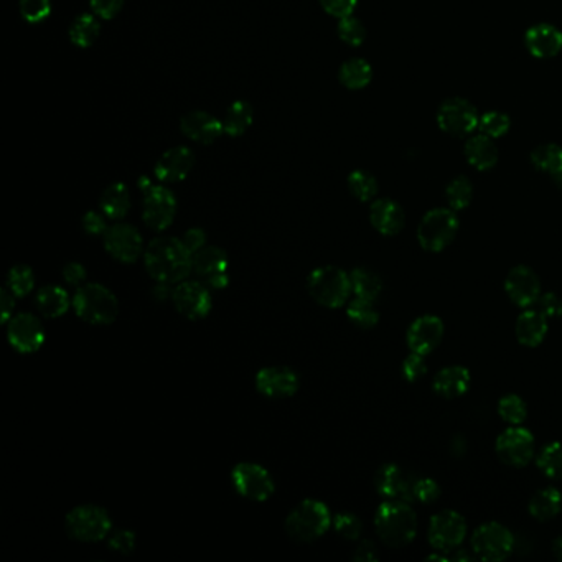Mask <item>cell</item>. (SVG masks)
Instances as JSON below:
<instances>
[{
    "label": "cell",
    "instance_id": "34",
    "mask_svg": "<svg viewBox=\"0 0 562 562\" xmlns=\"http://www.w3.org/2000/svg\"><path fill=\"white\" fill-rule=\"evenodd\" d=\"M253 117L255 113L247 101H234L224 116V134H228L230 138L243 136L244 132L251 128Z\"/></svg>",
    "mask_w": 562,
    "mask_h": 562
},
{
    "label": "cell",
    "instance_id": "47",
    "mask_svg": "<svg viewBox=\"0 0 562 562\" xmlns=\"http://www.w3.org/2000/svg\"><path fill=\"white\" fill-rule=\"evenodd\" d=\"M440 497V487L432 478H415L414 483V501H421L424 505L434 503Z\"/></svg>",
    "mask_w": 562,
    "mask_h": 562
},
{
    "label": "cell",
    "instance_id": "46",
    "mask_svg": "<svg viewBox=\"0 0 562 562\" xmlns=\"http://www.w3.org/2000/svg\"><path fill=\"white\" fill-rule=\"evenodd\" d=\"M333 528L343 540L356 541L360 540L361 533H363V523L353 513H339L333 520Z\"/></svg>",
    "mask_w": 562,
    "mask_h": 562
},
{
    "label": "cell",
    "instance_id": "48",
    "mask_svg": "<svg viewBox=\"0 0 562 562\" xmlns=\"http://www.w3.org/2000/svg\"><path fill=\"white\" fill-rule=\"evenodd\" d=\"M107 544L113 551L121 552V554H130L136 549V534L132 531L119 530L113 533L107 540Z\"/></svg>",
    "mask_w": 562,
    "mask_h": 562
},
{
    "label": "cell",
    "instance_id": "38",
    "mask_svg": "<svg viewBox=\"0 0 562 562\" xmlns=\"http://www.w3.org/2000/svg\"><path fill=\"white\" fill-rule=\"evenodd\" d=\"M531 160L536 169L556 175L562 170V147L556 144H544L531 154Z\"/></svg>",
    "mask_w": 562,
    "mask_h": 562
},
{
    "label": "cell",
    "instance_id": "25",
    "mask_svg": "<svg viewBox=\"0 0 562 562\" xmlns=\"http://www.w3.org/2000/svg\"><path fill=\"white\" fill-rule=\"evenodd\" d=\"M404 212L399 203L390 198H382L373 202L370 208V222L376 231L384 236H394L404 228Z\"/></svg>",
    "mask_w": 562,
    "mask_h": 562
},
{
    "label": "cell",
    "instance_id": "35",
    "mask_svg": "<svg viewBox=\"0 0 562 562\" xmlns=\"http://www.w3.org/2000/svg\"><path fill=\"white\" fill-rule=\"evenodd\" d=\"M351 287L356 298L376 300L382 290V277L368 267H356L350 273Z\"/></svg>",
    "mask_w": 562,
    "mask_h": 562
},
{
    "label": "cell",
    "instance_id": "32",
    "mask_svg": "<svg viewBox=\"0 0 562 562\" xmlns=\"http://www.w3.org/2000/svg\"><path fill=\"white\" fill-rule=\"evenodd\" d=\"M68 35L78 48H89L101 35V23L93 13H81L71 21Z\"/></svg>",
    "mask_w": 562,
    "mask_h": 562
},
{
    "label": "cell",
    "instance_id": "14",
    "mask_svg": "<svg viewBox=\"0 0 562 562\" xmlns=\"http://www.w3.org/2000/svg\"><path fill=\"white\" fill-rule=\"evenodd\" d=\"M177 213V198L167 187L152 185L149 190L144 191V208L142 218L144 223L154 231H164L173 223Z\"/></svg>",
    "mask_w": 562,
    "mask_h": 562
},
{
    "label": "cell",
    "instance_id": "41",
    "mask_svg": "<svg viewBox=\"0 0 562 562\" xmlns=\"http://www.w3.org/2000/svg\"><path fill=\"white\" fill-rule=\"evenodd\" d=\"M35 287V276H33L32 267L29 265H13L7 276V289L11 290L15 298H25L29 296Z\"/></svg>",
    "mask_w": 562,
    "mask_h": 562
},
{
    "label": "cell",
    "instance_id": "50",
    "mask_svg": "<svg viewBox=\"0 0 562 562\" xmlns=\"http://www.w3.org/2000/svg\"><path fill=\"white\" fill-rule=\"evenodd\" d=\"M427 373V365H425L424 355L419 353H411L403 363V376L407 382H417L421 380Z\"/></svg>",
    "mask_w": 562,
    "mask_h": 562
},
{
    "label": "cell",
    "instance_id": "57",
    "mask_svg": "<svg viewBox=\"0 0 562 562\" xmlns=\"http://www.w3.org/2000/svg\"><path fill=\"white\" fill-rule=\"evenodd\" d=\"M13 294L9 289H2L0 292V308H2V323H7L12 319V312L15 308V300Z\"/></svg>",
    "mask_w": 562,
    "mask_h": 562
},
{
    "label": "cell",
    "instance_id": "9",
    "mask_svg": "<svg viewBox=\"0 0 562 562\" xmlns=\"http://www.w3.org/2000/svg\"><path fill=\"white\" fill-rule=\"evenodd\" d=\"M228 255L218 246H205L191 259V273L208 289H224L230 282Z\"/></svg>",
    "mask_w": 562,
    "mask_h": 562
},
{
    "label": "cell",
    "instance_id": "22",
    "mask_svg": "<svg viewBox=\"0 0 562 562\" xmlns=\"http://www.w3.org/2000/svg\"><path fill=\"white\" fill-rule=\"evenodd\" d=\"M181 134L198 144H213L224 134L223 121L205 111H191L181 117Z\"/></svg>",
    "mask_w": 562,
    "mask_h": 562
},
{
    "label": "cell",
    "instance_id": "30",
    "mask_svg": "<svg viewBox=\"0 0 562 562\" xmlns=\"http://www.w3.org/2000/svg\"><path fill=\"white\" fill-rule=\"evenodd\" d=\"M101 213L109 220H122L130 210V193L124 183H113L99 198Z\"/></svg>",
    "mask_w": 562,
    "mask_h": 562
},
{
    "label": "cell",
    "instance_id": "56",
    "mask_svg": "<svg viewBox=\"0 0 562 562\" xmlns=\"http://www.w3.org/2000/svg\"><path fill=\"white\" fill-rule=\"evenodd\" d=\"M353 559L358 562H372L378 559V552H376V546L374 542L370 540H363V541L356 546L355 554H353Z\"/></svg>",
    "mask_w": 562,
    "mask_h": 562
},
{
    "label": "cell",
    "instance_id": "42",
    "mask_svg": "<svg viewBox=\"0 0 562 562\" xmlns=\"http://www.w3.org/2000/svg\"><path fill=\"white\" fill-rule=\"evenodd\" d=\"M499 417L508 423V424L518 425L526 421L528 417V407L526 403L516 394H507L499 399Z\"/></svg>",
    "mask_w": 562,
    "mask_h": 562
},
{
    "label": "cell",
    "instance_id": "10",
    "mask_svg": "<svg viewBox=\"0 0 562 562\" xmlns=\"http://www.w3.org/2000/svg\"><path fill=\"white\" fill-rule=\"evenodd\" d=\"M467 536V523L457 511L446 509L429 523V542L435 551H457Z\"/></svg>",
    "mask_w": 562,
    "mask_h": 562
},
{
    "label": "cell",
    "instance_id": "20",
    "mask_svg": "<svg viewBox=\"0 0 562 562\" xmlns=\"http://www.w3.org/2000/svg\"><path fill=\"white\" fill-rule=\"evenodd\" d=\"M415 478L396 464H384L374 475V487L384 499H404L409 503L414 501Z\"/></svg>",
    "mask_w": 562,
    "mask_h": 562
},
{
    "label": "cell",
    "instance_id": "18",
    "mask_svg": "<svg viewBox=\"0 0 562 562\" xmlns=\"http://www.w3.org/2000/svg\"><path fill=\"white\" fill-rule=\"evenodd\" d=\"M298 373L287 366H267L256 374V388L271 399H286L298 393Z\"/></svg>",
    "mask_w": 562,
    "mask_h": 562
},
{
    "label": "cell",
    "instance_id": "53",
    "mask_svg": "<svg viewBox=\"0 0 562 562\" xmlns=\"http://www.w3.org/2000/svg\"><path fill=\"white\" fill-rule=\"evenodd\" d=\"M81 224H83V230L86 233L95 234V236L106 233V230L109 228L106 224V216L97 212L86 213Z\"/></svg>",
    "mask_w": 562,
    "mask_h": 562
},
{
    "label": "cell",
    "instance_id": "45",
    "mask_svg": "<svg viewBox=\"0 0 562 562\" xmlns=\"http://www.w3.org/2000/svg\"><path fill=\"white\" fill-rule=\"evenodd\" d=\"M21 19L29 23H42L52 13V0H21Z\"/></svg>",
    "mask_w": 562,
    "mask_h": 562
},
{
    "label": "cell",
    "instance_id": "31",
    "mask_svg": "<svg viewBox=\"0 0 562 562\" xmlns=\"http://www.w3.org/2000/svg\"><path fill=\"white\" fill-rule=\"evenodd\" d=\"M561 507V491L554 487L542 488L530 499V515L534 520L549 521L559 515Z\"/></svg>",
    "mask_w": 562,
    "mask_h": 562
},
{
    "label": "cell",
    "instance_id": "51",
    "mask_svg": "<svg viewBox=\"0 0 562 562\" xmlns=\"http://www.w3.org/2000/svg\"><path fill=\"white\" fill-rule=\"evenodd\" d=\"M319 2L323 11L337 19L353 15V11L358 5V0H319Z\"/></svg>",
    "mask_w": 562,
    "mask_h": 562
},
{
    "label": "cell",
    "instance_id": "54",
    "mask_svg": "<svg viewBox=\"0 0 562 562\" xmlns=\"http://www.w3.org/2000/svg\"><path fill=\"white\" fill-rule=\"evenodd\" d=\"M181 241L185 244V247L190 251L191 256L195 255V253H198L200 249L205 247V244H206V234L200 228H191L189 230L185 236L181 238Z\"/></svg>",
    "mask_w": 562,
    "mask_h": 562
},
{
    "label": "cell",
    "instance_id": "27",
    "mask_svg": "<svg viewBox=\"0 0 562 562\" xmlns=\"http://www.w3.org/2000/svg\"><path fill=\"white\" fill-rule=\"evenodd\" d=\"M516 339L524 347H538L541 345L542 340L548 333V317L541 314L538 308L536 310H526L523 312L516 320Z\"/></svg>",
    "mask_w": 562,
    "mask_h": 562
},
{
    "label": "cell",
    "instance_id": "28",
    "mask_svg": "<svg viewBox=\"0 0 562 562\" xmlns=\"http://www.w3.org/2000/svg\"><path fill=\"white\" fill-rule=\"evenodd\" d=\"M466 157L472 167L477 170H490L495 167L499 160V149L491 138L485 134H478L468 138L466 144Z\"/></svg>",
    "mask_w": 562,
    "mask_h": 562
},
{
    "label": "cell",
    "instance_id": "16",
    "mask_svg": "<svg viewBox=\"0 0 562 562\" xmlns=\"http://www.w3.org/2000/svg\"><path fill=\"white\" fill-rule=\"evenodd\" d=\"M105 238V249L107 255L114 257L119 263H134L144 251L142 236L138 228L126 223H116L109 226Z\"/></svg>",
    "mask_w": 562,
    "mask_h": 562
},
{
    "label": "cell",
    "instance_id": "4",
    "mask_svg": "<svg viewBox=\"0 0 562 562\" xmlns=\"http://www.w3.org/2000/svg\"><path fill=\"white\" fill-rule=\"evenodd\" d=\"M73 308L80 319L91 325H109L119 314L116 296L101 284L80 287L73 298Z\"/></svg>",
    "mask_w": 562,
    "mask_h": 562
},
{
    "label": "cell",
    "instance_id": "3",
    "mask_svg": "<svg viewBox=\"0 0 562 562\" xmlns=\"http://www.w3.org/2000/svg\"><path fill=\"white\" fill-rule=\"evenodd\" d=\"M331 515L325 503L317 499H306L289 513L286 531L290 540L312 542L329 531Z\"/></svg>",
    "mask_w": 562,
    "mask_h": 562
},
{
    "label": "cell",
    "instance_id": "36",
    "mask_svg": "<svg viewBox=\"0 0 562 562\" xmlns=\"http://www.w3.org/2000/svg\"><path fill=\"white\" fill-rule=\"evenodd\" d=\"M347 317L350 319L353 325L365 330L376 327L378 322H380V314L374 308V302L361 298H353L350 304H348Z\"/></svg>",
    "mask_w": 562,
    "mask_h": 562
},
{
    "label": "cell",
    "instance_id": "13",
    "mask_svg": "<svg viewBox=\"0 0 562 562\" xmlns=\"http://www.w3.org/2000/svg\"><path fill=\"white\" fill-rule=\"evenodd\" d=\"M177 312L189 320H202L213 307L210 289L200 281H181L172 292Z\"/></svg>",
    "mask_w": 562,
    "mask_h": 562
},
{
    "label": "cell",
    "instance_id": "21",
    "mask_svg": "<svg viewBox=\"0 0 562 562\" xmlns=\"http://www.w3.org/2000/svg\"><path fill=\"white\" fill-rule=\"evenodd\" d=\"M444 339V322L434 315L414 320L407 330V347L413 353L427 356Z\"/></svg>",
    "mask_w": 562,
    "mask_h": 562
},
{
    "label": "cell",
    "instance_id": "2",
    "mask_svg": "<svg viewBox=\"0 0 562 562\" xmlns=\"http://www.w3.org/2000/svg\"><path fill=\"white\" fill-rule=\"evenodd\" d=\"M374 528L386 546L403 548L417 533V515L404 499H388L374 515Z\"/></svg>",
    "mask_w": 562,
    "mask_h": 562
},
{
    "label": "cell",
    "instance_id": "23",
    "mask_svg": "<svg viewBox=\"0 0 562 562\" xmlns=\"http://www.w3.org/2000/svg\"><path fill=\"white\" fill-rule=\"evenodd\" d=\"M195 165V154L185 146L173 147L162 154L157 160L154 173L164 183H177L189 177Z\"/></svg>",
    "mask_w": 562,
    "mask_h": 562
},
{
    "label": "cell",
    "instance_id": "6",
    "mask_svg": "<svg viewBox=\"0 0 562 562\" xmlns=\"http://www.w3.org/2000/svg\"><path fill=\"white\" fill-rule=\"evenodd\" d=\"M66 533L81 542H97L106 540L113 528L107 511L96 505H81L66 515Z\"/></svg>",
    "mask_w": 562,
    "mask_h": 562
},
{
    "label": "cell",
    "instance_id": "60",
    "mask_svg": "<svg viewBox=\"0 0 562 562\" xmlns=\"http://www.w3.org/2000/svg\"><path fill=\"white\" fill-rule=\"evenodd\" d=\"M552 177H554V181H556V185H558L559 189H562V170L561 172H558L556 175H552Z\"/></svg>",
    "mask_w": 562,
    "mask_h": 562
},
{
    "label": "cell",
    "instance_id": "55",
    "mask_svg": "<svg viewBox=\"0 0 562 562\" xmlns=\"http://www.w3.org/2000/svg\"><path fill=\"white\" fill-rule=\"evenodd\" d=\"M63 279L70 286H83L86 281L85 265L80 263H70L63 269Z\"/></svg>",
    "mask_w": 562,
    "mask_h": 562
},
{
    "label": "cell",
    "instance_id": "59",
    "mask_svg": "<svg viewBox=\"0 0 562 562\" xmlns=\"http://www.w3.org/2000/svg\"><path fill=\"white\" fill-rule=\"evenodd\" d=\"M552 552H554V556L562 561V538H558L554 544H552Z\"/></svg>",
    "mask_w": 562,
    "mask_h": 562
},
{
    "label": "cell",
    "instance_id": "39",
    "mask_svg": "<svg viewBox=\"0 0 562 562\" xmlns=\"http://www.w3.org/2000/svg\"><path fill=\"white\" fill-rule=\"evenodd\" d=\"M348 189L351 195L360 202H370L378 193V181L370 172L355 170L348 177Z\"/></svg>",
    "mask_w": 562,
    "mask_h": 562
},
{
    "label": "cell",
    "instance_id": "15",
    "mask_svg": "<svg viewBox=\"0 0 562 562\" xmlns=\"http://www.w3.org/2000/svg\"><path fill=\"white\" fill-rule=\"evenodd\" d=\"M497 454L509 467H526L534 457V437L528 429L509 427L497 440Z\"/></svg>",
    "mask_w": 562,
    "mask_h": 562
},
{
    "label": "cell",
    "instance_id": "29",
    "mask_svg": "<svg viewBox=\"0 0 562 562\" xmlns=\"http://www.w3.org/2000/svg\"><path fill=\"white\" fill-rule=\"evenodd\" d=\"M35 307L46 319H58L68 312L70 298L63 287L45 286L37 292Z\"/></svg>",
    "mask_w": 562,
    "mask_h": 562
},
{
    "label": "cell",
    "instance_id": "33",
    "mask_svg": "<svg viewBox=\"0 0 562 562\" xmlns=\"http://www.w3.org/2000/svg\"><path fill=\"white\" fill-rule=\"evenodd\" d=\"M372 78V64L363 58H350L340 66V83L348 89H363L370 85Z\"/></svg>",
    "mask_w": 562,
    "mask_h": 562
},
{
    "label": "cell",
    "instance_id": "26",
    "mask_svg": "<svg viewBox=\"0 0 562 562\" xmlns=\"http://www.w3.org/2000/svg\"><path fill=\"white\" fill-rule=\"evenodd\" d=\"M470 372L464 366H447L435 374V393L446 399H456L467 393L470 388Z\"/></svg>",
    "mask_w": 562,
    "mask_h": 562
},
{
    "label": "cell",
    "instance_id": "19",
    "mask_svg": "<svg viewBox=\"0 0 562 562\" xmlns=\"http://www.w3.org/2000/svg\"><path fill=\"white\" fill-rule=\"evenodd\" d=\"M505 290L513 304H516L518 307H530L541 296V282L531 267L516 265L509 271L505 281Z\"/></svg>",
    "mask_w": 562,
    "mask_h": 562
},
{
    "label": "cell",
    "instance_id": "40",
    "mask_svg": "<svg viewBox=\"0 0 562 562\" xmlns=\"http://www.w3.org/2000/svg\"><path fill=\"white\" fill-rule=\"evenodd\" d=\"M446 198L454 212L467 208L470 202H472V198H474L472 181L468 180L467 177H464V175L457 177V179L449 183L446 190Z\"/></svg>",
    "mask_w": 562,
    "mask_h": 562
},
{
    "label": "cell",
    "instance_id": "8",
    "mask_svg": "<svg viewBox=\"0 0 562 562\" xmlns=\"http://www.w3.org/2000/svg\"><path fill=\"white\" fill-rule=\"evenodd\" d=\"M472 551L482 561H503L515 549L513 533L499 524L487 523L478 526L472 534Z\"/></svg>",
    "mask_w": 562,
    "mask_h": 562
},
{
    "label": "cell",
    "instance_id": "49",
    "mask_svg": "<svg viewBox=\"0 0 562 562\" xmlns=\"http://www.w3.org/2000/svg\"><path fill=\"white\" fill-rule=\"evenodd\" d=\"M91 11L97 19L113 21L124 7V0H89Z\"/></svg>",
    "mask_w": 562,
    "mask_h": 562
},
{
    "label": "cell",
    "instance_id": "12",
    "mask_svg": "<svg viewBox=\"0 0 562 562\" xmlns=\"http://www.w3.org/2000/svg\"><path fill=\"white\" fill-rule=\"evenodd\" d=\"M437 122L447 134L460 138L467 136L478 128L480 117L472 103L462 97H450L439 107Z\"/></svg>",
    "mask_w": 562,
    "mask_h": 562
},
{
    "label": "cell",
    "instance_id": "58",
    "mask_svg": "<svg viewBox=\"0 0 562 562\" xmlns=\"http://www.w3.org/2000/svg\"><path fill=\"white\" fill-rule=\"evenodd\" d=\"M170 284H165V282H157L154 289H152V296L154 298H157V300H165V298H172V292H173V289H170Z\"/></svg>",
    "mask_w": 562,
    "mask_h": 562
},
{
    "label": "cell",
    "instance_id": "44",
    "mask_svg": "<svg viewBox=\"0 0 562 562\" xmlns=\"http://www.w3.org/2000/svg\"><path fill=\"white\" fill-rule=\"evenodd\" d=\"M478 128L482 130V134H485L488 138H501L508 132L509 117L503 113H499V111H490L487 114L480 117Z\"/></svg>",
    "mask_w": 562,
    "mask_h": 562
},
{
    "label": "cell",
    "instance_id": "11",
    "mask_svg": "<svg viewBox=\"0 0 562 562\" xmlns=\"http://www.w3.org/2000/svg\"><path fill=\"white\" fill-rule=\"evenodd\" d=\"M234 490L251 501H265L274 493V480L271 474L253 462H241L231 472Z\"/></svg>",
    "mask_w": 562,
    "mask_h": 562
},
{
    "label": "cell",
    "instance_id": "17",
    "mask_svg": "<svg viewBox=\"0 0 562 562\" xmlns=\"http://www.w3.org/2000/svg\"><path fill=\"white\" fill-rule=\"evenodd\" d=\"M7 337L12 347L21 353H35L45 341L42 322L33 314H19L9 320Z\"/></svg>",
    "mask_w": 562,
    "mask_h": 562
},
{
    "label": "cell",
    "instance_id": "37",
    "mask_svg": "<svg viewBox=\"0 0 562 562\" xmlns=\"http://www.w3.org/2000/svg\"><path fill=\"white\" fill-rule=\"evenodd\" d=\"M536 466L542 474L552 480L562 478V446L559 442H551L542 447L540 456L536 458Z\"/></svg>",
    "mask_w": 562,
    "mask_h": 562
},
{
    "label": "cell",
    "instance_id": "52",
    "mask_svg": "<svg viewBox=\"0 0 562 562\" xmlns=\"http://www.w3.org/2000/svg\"><path fill=\"white\" fill-rule=\"evenodd\" d=\"M534 306L548 319H554V317H561L562 315V298L559 296H556L554 292L541 294Z\"/></svg>",
    "mask_w": 562,
    "mask_h": 562
},
{
    "label": "cell",
    "instance_id": "1",
    "mask_svg": "<svg viewBox=\"0 0 562 562\" xmlns=\"http://www.w3.org/2000/svg\"><path fill=\"white\" fill-rule=\"evenodd\" d=\"M190 251L181 239L160 236L150 241L144 253V264L152 279L165 284H179L191 274Z\"/></svg>",
    "mask_w": 562,
    "mask_h": 562
},
{
    "label": "cell",
    "instance_id": "43",
    "mask_svg": "<svg viewBox=\"0 0 562 562\" xmlns=\"http://www.w3.org/2000/svg\"><path fill=\"white\" fill-rule=\"evenodd\" d=\"M339 37L340 40L350 46H360L361 43L366 38V29L363 25V21L353 15L339 19Z\"/></svg>",
    "mask_w": 562,
    "mask_h": 562
},
{
    "label": "cell",
    "instance_id": "7",
    "mask_svg": "<svg viewBox=\"0 0 562 562\" xmlns=\"http://www.w3.org/2000/svg\"><path fill=\"white\" fill-rule=\"evenodd\" d=\"M458 231V218L454 210L435 208L425 213L417 228V239L423 249L439 253L454 241Z\"/></svg>",
    "mask_w": 562,
    "mask_h": 562
},
{
    "label": "cell",
    "instance_id": "24",
    "mask_svg": "<svg viewBox=\"0 0 562 562\" xmlns=\"http://www.w3.org/2000/svg\"><path fill=\"white\" fill-rule=\"evenodd\" d=\"M530 54L536 58H551L562 50V33L549 23H538L524 35Z\"/></svg>",
    "mask_w": 562,
    "mask_h": 562
},
{
    "label": "cell",
    "instance_id": "5",
    "mask_svg": "<svg viewBox=\"0 0 562 562\" xmlns=\"http://www.w3.org/2000/svg\"><path fill=\"white\" fill-rule=\"evenodd\" d=\"M307 289L317 304L329 308L345 306L353 292L350 276L335 265H323L312 271L307 279Z\"/></svg>",
    "mask_w": 562,
    "mask_h": 562
}]
</instances>
